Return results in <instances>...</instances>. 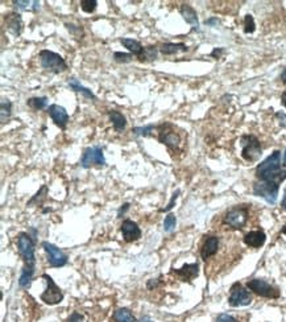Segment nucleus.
Segmentation results:
<instances>
[{
    "label": "nucleus",
    "instance_id": "obj_25",
    "mask_svg": "<svg viewBox=\"0 0 286 322\" xmlns=\"http://www.w3.org/2000/svg\"><path fill=\"white\" fill-rule=\"evenodd\" d=\"M27 106L32 110H44L48 107V98L47 97H36L29 98L27 101Z\"/></svg>",
    "mask_w": 286,
    "mask_h": 322
},
{
    "label": "nucleus",
    "instance_id": "obj_6",
    "mask_svg": "<svg viewBox=\"0 0 286 322\" xmlns=\"http://www.w3.org/2000/svg\"><path fill=\"white\" fill-rule=\"evenodd\" d=\"M159 129V141L164 145H167L172 151H178L181 145V136L175 129H173V125L171 123H163L157 127Z\"/></svg>",
    "mask_w": 286,
    "mask_h": 322
},
{
    "label": "nucleus",
    "instance_id": "obj_27",
    "mask_svg": "<svg viewBox=\"0 0 286 322\" xmlns=\"http://www.w3.org/2000/svg\"><path fill=\"white\" fill-rule=\"evenodd\" d=\"M0 115H1V123L3 125L11 118L12 102L9 99H1V103H0Z\"/></svg>",
    "mask_w": 286,
    "mask_h": 322
},
{
    "label": "nucleus",
    "instance_id": "obj_20",
    "mask_svg": "<svg viewBox=\"0 0 286 322\" xmlns=\"http://www.w3.org/2000/svg\"><path fill=\"white\" fill-rule=\"evenodd\" d=\"M187 51L189 48L183 43H165L160 47V52L164 56H174L178 53H185Z\"/></svg>",
    "mask_w": 286,
    "mask_h": 322
},
{
    "label": "nucleus",
    "instance_id": "obj_12",
    "mask_svg": "<svg viewBox=\"0 0 286 322\" xmlns=\"http://www.w3.org/2000/svg\"><path fill=\"white\" fill-rule=\"evenodd\" d=\"M43 249L45 250V253L48 254L49 258V265L53 268H59L66 265L67 263V255L63 251L56 247L55 245H52L49 242H43Z\"/></svg>",
    "mask_w": 286,
    "mask_h": 322
},
{
    "label": "nucleus",
    "instance_id": "obj_36",
    "mask_svg": "<svg viewBox=\"0 0 286 322\" xmlns=\"http://www.w3.org/2000/svg\"><path fill=\"white\" fill-rule=\"evenodd\" d=\"M67 322H86L85 316L81 315V313H78V312H74L73 315L70 316Z\"/></svg>",
    "mask_w": 286,
    "mask_h": 322
},
{
    "label": "nucleus",
    "instance_id": "obj_34",
    "mask_svg": "<svg viewBox=\"0 0 286 322\" xmlns=\"http://www.w3.org/2000/svg\"><path fill=\"white\" fill-rule=\"evenodd\" d=\"M98 7V1L97 0H82L81 1V8L82 11L86 12V13H93Z\"/></svg>",
    "mask_w": 286,
    "mask_h": 322
},
{
    "label": "nucleus",
    "instance_id": "obj_18",
    "mask_svg": "<svg viewBox=\"0 0 286 322\" xmlns=\"http://www.w3.org/2000/svg\"><path fill=\"white\" fill-rule=\"evenodd\" d=\"M265 241H267V235L264 231L261 230H256V231H249L248 234L244 235V243L248 246V247H252V249H260L265 245Z\"/></svg>",
    "mask_w": 286,
    "mask_h": 322
},
{
    "label": "nucleus",
    "instance_id": "obj_15",
    "mask_svg": "<svg viewBox=\"0 0 286 322\" xmlns=\"http://www.w3.org/2000/svg\"><path fill=\"white\" fill-rule=\"evenodd\" d=\"M219 245H221V239L215 235H209L205 238L203 245L201 247V258L205 261L213 258L214 255H217V253L219 251Z\"/></svg>",
    "mask_w": 286,
    "mask_h": 322
},
{
    "label": "nucleus",
    "instance_id": "obj_16",
    "mask_svg": "<svg viewBox=\"0 0 286 322\" xmlns=\"http://www.w3.org/2000/svg\"><path fill=\"white\" fill-rule=\"evenodd\" d=\"M120 231H121L123 239L125 242H135L139 241L140 238H141V230H140L139 225L136 222L131 221V219L123 221Z\"/></svg>",
    "mask_w": 286,
    "mask_h": 322
},
{
    "label": "nucleus",
    "instance_id": "obj_3",
    "mask_svg": "<svg viewBox=\"0 0 286 322\" xmlns=\"http://www.w3.org/2000/svg\"><path fill=\"white\" fill-rule=\"evenodd\" d=\"M39 56L41 67L47 70V71L59 74L67 70V64H66L65 59L61 55H58V53H55V52L52 51H48V49H43L39 53Z\"/></svg>",
    "mask_w": 286,
    "mask_h": 322
},
{
    "label": "nucleus",
    "instance_id": "obj_48",
    "mask_svg": "<svg viewBox=\"0 0 286 322\" xmlns=\"http://www.w3.org/2000/svg\"><path fill=\"white\" fill-rule=\"evenodd\" d=\"M281 233H283V234H285V235H286V226H285V227H284V229H283V231H281Z\"/></svg>",
    "mask_w": 286,
    "mask_h": 322
},
{
    "label": "nucleus",
    "instance_id": "obj_37",
    "mask_svg": "<svg viewBox=\"0 0 286 322\" xmlns=\"http://www.w3.org/2000/svg\"><path fill=\"white\" fill-rule=\"evenodd\" d=\"M215 322H237V320H236L235 317H232V316L223 313V315L218 316V319Z\"/></svg>",
    "mask_w": 286,
    "mask_h": 322
},
{
    "label": "nucleus",
    "instance_id": "obj_8",
    "mask_svg": "<svg viewBox=\"0 0 286 322\" xmlns=\"http://www.w3.org/2000/svg\"><path fill=\"white\" fill-rule=\"evenodd\" d=\"M247 287L249 291H252L257 296L265 297V299H279L280 297L279 289L263 279L249 280L247 283Z\"/></svg>",
    "mask_w": 286,
    "mask_h": 322
},
{
    "label": "nucleus",
    "instance_id": "obj_28",
    "mask_svg": "<svg viewBox=\"0 0 286 322\" xmlns=\"http://www.w3.org/2000/svg\"><path fill=\"white\" fill-rule=\"evenodd\" d=\"M157 59V48L156 47H145L144 48L143 55L139 57L140 63H148V61H153Z\"/></svg>",
    "mask_w": 286,
    "mask_h": 322
},
{
    "label": "nucleus",
    "instance_id": "obj_42",
    "mask_svg": "<svg viewBox=\"0 0 286 322\" xmlns=\"http://www.w3.org/2000/svg\"><path fill=\"white\" fill-rule=\"evenodd\" d=\"M219 23V20L218 19H210V20H206V25H214V24Z\"/></svg>",
    "mask_w": 286,
    "mask_h": 322
},
{
    "label": "nucleus",
    "instance_id": "obj_14",
    "mask_svg": "<svg viewBox=\"0 0 286 322\" xmlns=\"http://www.w3.org/2000/svg\"><path fill=\"white\" fill-rule=\"evenodd\" d=\"M48 114L52 118V121L55 122V125L59 127L62 131H65L67 123H69V114L65 110V107L58 105H51L48 107Z\"/></svg>",
    "mask_w": 286,
    "mask_h": 322
},
{
    "label": "nucleus",
    "instance_id": "obj_19",
    "mask_svg": "<svg viewBox=\"0 0 286 322\" xmlns=\"http://www.w3.org/2000/svg\"><path fill=\"white\" fill-rule=\"evenodd\" d=\"M182 17L186 23H189L193 27V31H199V20H198V13L190 4H182L179 8Z\"/></svg>",
    "mask_w": 286,
    "mask_h": 322
},
{
    "label": "nucleus",
    "instance_id": "obj_9",
    "mask_svg": "<svg viewBox=\"0 0 286 322\" xmlns=\"http://www.w3.org/2000/svg\"><path fill=\"white\" fill-rule=\"evenodd\" d=\"M43 279L47 280L48 288L47 291L40 296L41 301H44L48 305H56V304L61 303L63 300V293H62L61 288L58 287L57 284L55 283V280L52 279L49 275H43Z\"/></svg>",
    "mask_w": 286,
    "mask_h": 322
},
{
    "label": "nucleus",
    "instance_id": "obj_4",
    "mask_svg": "<svg viewBox=\"0 0 286 322\" xmlns=\"http://www.w3.org/2000/svg\"><path fill=\"white\" fill-rule=\"evenodd\" d=\"M241 144V157L248 163H255L263 155V147L260 140L255 135H243L240 139Z\"/></svg>",
    "mask_w": 286,
    "mask_h": 322
},
{
    "label": "nucleus",
    "instance_id": "obj_43",
    "mask_svg": "<svg viewBox=\"0 0 286 322\" xmlns=\"http://www.w3.org/2000/svg\"><path fill=\"white\" fill-rule=\"evenodd\" d=\"M281 206H283L284 210H286V189L285 192H284V198H283V202H281Z\"/></svg>",
    "mask_w": 286,
    "mask_h": 322
},
{
    "label": "nucleus",
    "instance_id": "obj_7",
    "mask_svg": "<svg viewBox=\"0 0 286 322\" xmlns=\"http://www.w3.org/2000/svg\"><path fill=\"white\" fill-rule=\"evenodd\" d=\"M280 184L273 181H257L253 184V194L257 197L264 198L268 203L275 205L279 197Z\"/></svg>",
    "mask_w": 286,
    "mask_h": 322
},
{
    "label": "nucleus",
    "instance_id": "obj_41",
    "mask_svg": "<svg viewBox=\"0 0 286 322\" xmlns=\"http://www.w3.org/2000/svg\"><path fill=\"white\" fill-rule=\"evenodd\" d=\"M129 209V203H124L123 206H121V207H120V210H119V214H117V217L119 218H121V215H123L124 213H125V211H127V210Z\"/></svg>",
    "mask_w": 286,
    "mask_h": 322
},
{
    "label": "nucleus",
    "instance_id": "obj_11",
    "mask_svg": "<svg viewBox=\"0 0 286 322\" xmlns=\"http://www.w3.org/2000/svg\"><path fill=\"white\" fill-rule=\"evenodd\" d=\"M81 165L83 168H90L91 165H106L103 149L101 147L86 148L82 153Z\"/></svg>",
    "mask_w": 286,
    "mask_h": 322
},
{
    "label": "nucleus",
    "instance_id": "obj_39",
    "mask_svg": "<svg viewBox=\"0 0 286 322\" xmlns=\"http://www.w3.org/2000/svg\"><path fill=\"white\" fill-rule=\"evenodd\" d=\"M276 119L279 121L280 126L286 129V114L284 113H276Z\"/></svg>",
    "mask_w": 286,
    "mask_h": 322
},
{
    "label": "nucleus",
    "instance_id": "obj_44",
    "mask_svg": "<svg viewBox=\"0 0 286 322\" xmlns=\"http://www.w3.org/2000/svg\"><path fill=\"white\" fill-rule=\"evenodd\" d=\"M281 81L286 85V67L283 70V73H281Z\"/></svg>",
    "mask_w": 286,
    "mask_h": 322
},
{
    "label": "nucleus",
    "instance_id": "obj_33",
    "mask_svg": "<svg viewBox=\"0 0 286 322\" xmlns=\"http://www.w3.org/2000/svg\"><path fill=\"white\" fill-rule=\"evenodd\" d=\"M256 31L255 19L252 15H245L244 17V33H253Z\"/></svg>",
    "mask_w": 286,
    "mask_h": 322
},
{
    "label": "nucleus",
    "instance_id": "obj_31",
    "mask_svg": "<svg viewBox=\"0 0 286 322\" xmlns=\"http://www.w3.org/2000/svg\"><path fill=\"white\" fill-rule=\"evenodd\" d=\"M175 225H177V218L174 214H168L165 217V221H164V230L167 233H172L174 229H175Z\"/></svg>",
    "mask_w": 286,
    "mask_h": 322
},
{
    "label": "nucleus",
    "instance_id": "obj_26",
    "mask_svg": "<svg viewBox=\"0 0 286 322\" xmlns=\"http://www.w3.org/2000/svg\"><path fill=\"white\" fill-rule=\"evenodd\" d=\"M13 5H15L19 11H28V9H32L33 12H36L40 8V1L35 0V3L33 1H21V0H15V1H12Z\"/></svg>",
    "mask_w": 286,
    "mask_h": 322
},
{
    "label": "nucleus",
    "instance_id": "obj_35",
    "mask_svg": "<svg viewBox=\"0 0 286 322\" xmlns=\"http://www.w3.org/2000/svg\"><path fill=\"white\" fill-rule=\"evenodd\" d=\"M132 59H133V55H132V53H123V52H115V53H114V60L119 64L131 63Z\"/></svg>",
    "mask_w": 286,
    "mask_h": 322
},
{
    "label": "nucleus",
    "instance_id": "obj_10",
    "mask_svg": "<svg viewBox=\"0 0 286 322\" xmlns=\"http://www.w3.org/2000/svg\"><path fill=\"white\" fill-rule=\"evenodd\" d=\"M252 303L251 293L240 283H235L231 287V293L229 297V304L231 307H247Z\"/></svg>",
    "mask_w": 286,
    "mask_h": 322
},
{
    "label": "nucleus",
    "instance_id": "obj_13",
    "mask_svg": "<svg viewBox=\"0 0 286 322\" xmlns=\"http://www.w3.org/2000/svg\"><path fill=\"white\" fill-rule=\"evenodd\" d=\"M4 25H5V28H7V31L9 33H12L15 37H17L23 32V17L17 12H8V13L4 15Z\"/></svg>",
    "mask_w": 286,
    "mask_h": 322
},
{
    "label": "nucleus",
    "instance_id": "obj_21",
    "mask_svg": "<svg viewBox=\"0 0 286 322\" xmlns=\"http://www.w3.org/2000/svg\"><path fill=\"white\" fill-rule=\"evenodd\" d=\"M109 117L114 126V129L116 132H123L125 129V127H127V119H125L123 114L116 111V110H111V111H109Z\"/></svg>",
    "mask_w": 286,
    "mask_h": 322
},
{
    "label": "nucleus",
    "instance_id": "obj_46",
    "mask_svg": "<svg viewBox=\"0 0 286 322\" xmlns=\"http://www.w3.org/2000/svg\"><path fill=\"white\" fill-rule=\"evenodd\" d=\"M139 322H153L151 319H148V317H143V319L140 320Z\"/></svg>",
    "mask_w": 286,
    "mask_h": 322
},
{
    "label": "nucleus",
    "instance_id": "obj_40",
    "mask_svg": "<svg viewBox=\"0 0 286 322\" xmlns=\"http://www.w3.org/2000/svg\"><path fill=\"white\" fill-rule=\"evenodd\" d=\"M225 52V49L223 48H215L214 49V52L211 53V57H215V59H221V55Z\"/></svg>",
    "mask_w": 286,
    "mask_h": 322
},
{
    "label": "nucleus",
    "instance_id": "obj_23",
    "mask_svg": "<svg viewBox=\"0 0 286 322\" xmlns=\"http://www.w3.org/2000/svg\"><path fill=\"white\" fill-rule=\"evenodd\" d=\"M111 322H139L133 317L129 309L127 308H120L117 311L114 312Z\"/></svg>",
    "mask_w": 286,
    "mask_h": 322
},
{
    "label": "nucleus",
    "instance_id": "obj_32",
    "mask_svg": "<svg viewBox=\"0 0 286 322\" xmlns=\"http://www.w3.org/2000/svg\"><path fill=\"white\" fill-rule=\"evenodd\" d=\"M155 129H157V127H155L153 125H149V126H145V127H135V129H132V132L135 133V135L137 136H151L152 132L155 131Z\"/></svg>",
    "mask_w": 286,
    "mask_h": 322
},
{
    "label": "nucleus",
    "instance_id": "obj_30",
    "mask_svg": "<svg viewBox=\"0 0 286 322\" xmlns=\"http://www.w3.org/2000/svg\"><path fill=\"white\" fill-rule=\"evenodd\" d=\"M47 194H48V188H47V185H44V187L41 188V189H40L37 193H36L35 197L32 198L31 201L28 202L27 206H32V205H35V203H39V205H41V203L44 202V199L47 198Z\"/></svg>",
    "mask_w": 286,
    "mask_h": 322
},
{
    "label": "nucleus",
    "instance_id": "obj_2",
    "mask_svg": "<svg viewBox=\"0 0 286 322\" xmlns=\"http://www.w3.org/2000/svg\"><path fill=\"white\" fill-rule=\"evenodd\" d=\"M17 251L24 261V267L27 269L35 271L36 257H35V242L28 233H20L17 237Z\"/></svg>",
    "mask_w": 286,
    "mask_h": 322
},
{
    "label": "nucleus",
    "instance_id": "obj_5",
    "mask_svg": "<svg viewBox=\"0 0 286 322\" xmlns=\"http://www.w3.org/2000/svg\"><path fill=\"white\" fill-rule=\"evenodd\" d=\"M248 218H249V210L247 206H235L226 211L225 217H223V225L229 226L231 229L241 230L247 225Z\"/></svg>",
    "mask_w": 286,
    "mask_h": 322
},
{
    "label": "nucleus",
    "instance_id": "obj_47",
    "mask_svg": "<svg viewBox=\"0 0 286 322\" xmlns=\"http://www.w3.org/2000/svg\"><path fill=\"white\" fill-rule=\"evenodd\" d=\"M284 164L286 165V151H285V153H284Z\"/></svg>",
    "mask_w": 286,
    "mask_h": 322
},
{
    "label": "nucleus",
    "instance_id": "obj_22",
    "mask_svg": "<svg viewBox=\"0 0 286 322\" xmlns=\"http://www.w3.org/2000/svg\"><path fill=\"white\" fill-rule=\"evenodd\" d=\"M120 43L123 44L124 47L127 48L128 51L131 52V53L133 56H136L137 59H139L140 56L143 55L144 47H143V45H141V43H140V41H137V40H133V39H120Z\"/></svg>",
    "mask_w": 286,
    "mask_h": 322
},
{
    "label": "nucleus",
    "instance_id": "obj_24",
    "mask_svg": "<svg viewBox=\"0 0 286 322\" xmlns=\"http://www.w3.org/2000/svg\"><path fill=\"white\" fill-rule=\"evenodd\" d=\"M69 87L71 90H74L75 93H81L83 94V97L87 98V99H95V95H94V93L91 91L90 89H87V87H85V86H82V83L78 79H75V78H71V79H69Z\"/></svg>",
    "mask_w": 286,
    "mask_h": 322
},
{
    "label": "nucleus",
    "instance_id": "obj_17",
    "mask_svg": "<svg viewBox=\"0 0 286 322\" xmlns=\"http://www.w3.org/2000/svg\"><path fill=\"white\" fill-rule=\"evenodd\" d=\"M172 273H174L182 281H191L199 275V265H198V263L185 264L179 269H173Z\"/></svg>",
    "mask_w": 286,
    "mask_h": 322
},
{
    "label": "nucleus",
    "instance_id": "obj_1",
    "mask_svg": "<svg viewBox=\"0 0 286 322\" xmlns=\"http://www.w3.org/2000/svg\"><path fill=\"white\" fill-rule=\"evenodd\" d=\"M256 177L259 179V181L283 183L286 179V169H284L281 163V152L275 151L263 163L259 164L256 168Z\"/></svg>",
    "mask_w": 286,
    "mask_h": 322
},
{
    "label": "nucleus",
    "instance_id": "obj_29",
    "mask_svg": "<svg viewBox=\"0 0 286 322\" xmlns=\"http://www.w3.org/2000/svg\"><path fill=\"white\" fill-rule=\"evenodd\" d=\"M33 273L35 271L33 269H27V268H23L21 271V275H20L19 279V285L21 288H28L31 285L32 279H33Z\"/></svg>",
    "mask_w": 286,
    "mask_h": 322
},
{
    "label": "nucleus",
    "instance_id": "obj_38",
    "mask_svg": "<svg viewBox=\"0 0 286 322\" xmlns=\"http://www.w3.org/2000/svg\"><path fill=\"white\" fill-rule=\"evenodd\" d=\"M178 195H179V191H177V192H175V193L173 194V197H172L171 202H169V205H168L167 207H165V209H161V210H160V211H169V210L173 209V207H174V203H175V201H177Z\"/></svg>",
    "mask_w": 286,
    "mask_h": 322
},
{
    "label": "nucleus",
    "instance_id": "obj_45",
    "mask_svg": "<svg viewBox=\"0 0 286 322\" xmlns=\"http://www.w3.org/2000/svg\"><path fill=\"white\" fill-rule=\"evenodd\" d=\"M281 102H283V105L286 107V91H284L283 95H281Z\"/></svg>",
    "mask_w": 286,
    "mask_h": 322
}]
</instances>
